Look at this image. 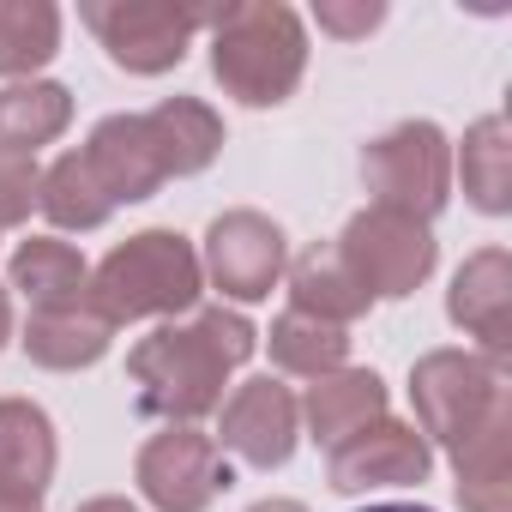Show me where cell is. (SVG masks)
Segmentation results:
<instances>
[{
	"mask_svg": "<svg viewBox=\"0 0 512 512\" xmlns=\"http://www.w3.org/2000/svg\"><path fill=\"white\" fill-rule=\"evenodd\" d=\"M260 350V332L241 308H193L187 320H163L127 350V374L139 386V404L163 416L169 428H193L223 404L229 374Z\"/></svg>",
	"mask_w": 512,
	"mask_h": 512,
	"instance_id": "6da1fadb",
	"label": "cell"
},
{
	"mask_svg": "<svg viewBox=\"0 0 512 512\" xmlns=\"http://www.w3.org/2000/svg\"><path fill=\"white\" fill-rule=\"evenodd\" d=\"M211 73L223 97L247 109H278L308 73V25L284 0H235L211 13Z\"/></svg>",
	"mask_w": 512,
	"mask_h": 512,
	"instance_id": "7a4b0ae2",
	"label": "cell"
},
{
	"mask_svg": "<svg viewBox=\"0 0 512 512\" xmlns=\"http://www.w3.org/2000/svg\"><path fill=\"white\" fill-rule=\"evenodd\" d=\"M205 296L199 247L181 229H139L115 241L103 260L91 266V308L109 326L127 320H181Z\"/></svg>",
	"mask_w": 512,
	"mask_h": 512,
	"instance_id": "3957f363",
	"label": "cell"
},
{
	"mask_svg": "<svg viewBox=\"0 0 512 512\" xmlns=\"http://www.w3.org/2000/svg\"><path fill=\"white\" fill-rule=\"evenodd\" d=\"M500 404H512L506 362H488L476 350H428L410 362V410L428 446H458L470 440Z\"/></svg>",
	"mask_w": 512,
	"mask_h": 512,
	"instance_id": "277c9868",
	"label": "cell"
},
{
	"mask_svg": "<svg viewBox=\"0 0 512 512\" xmlns=\"http://www.w3.org/2000/svg\"><path fill=\"white\" fill-rule=\"evenodd\" d=\"M362 181L374 205L434 223L452 199V139L434 121H398L362 151Z\"/></svg>",
	"mask_w": 512,
	"mask_h": 512,
	"instance_id": "5b68a950",
	"label": "cell"
},
{
	"mask_svg": "<svg viewBox=\"0 0 512 512\" xmlns=\"http://www.w3.org/2000/svg\"><path fill=\"white\" fill-rule=\"evenodd\" d=\"M85 25L109 49V61L133 79L175 73L193 49V37L211 25L217 7H175V0H85Z\"/></svg>",
	"mask_w": 512,
	"mask_h": 512,
	"instance_id": "8992f818",
	"label": "cell"
},
{
	"mask_svg": "<svg viewBox=\"0 0 512 512\" xmlns=\"http://www.w3.org/2000/svg\"><path fill=\"white\" fill-rule=\"evenodd\" d=\"M338 253L344 266L362 278V290L380 302H404L416 296L428 278H434V260H440V241L428 223L404 217V211H386V205H362L344 235H338Z\"/></svg>",
	"mask_w": 512,
	"mask_h": 512,
	"instance_id": "52a82bcc",
	"label": "cell"
},
{
	"mask_svg": "<svg viewBox=\"0 0 512 512\" xmlns=\"http://www.w3.org/2000/svg\"><path fill=\"white\" fill-rule=\"evenodd\" d=\"M199 272H205V284L223 302L253 308V302H266L284 284L290 235H284V223H272L266 211H253V205L217 211L211 229H205V247H199Z\"/></svg>",
	"mask_w": 512,
	"mask_h": 512,
	"instance_id": "ba28073f",
	"label": "cell"
},
{
	"mask_svg": "<svg viewBox=\"0 0 512 512\" xmlns=\"http://www.w3.org/2000/svg\"><path fill=\"white\" fill-rule=\"evenodd\" d=\"M217 452L241 458L247 470H284L302 446V404L284 380L253 374L217 404Z\"/></svg>",
	"mask_w": 512,
	"mask_h": 512,
	"instance_id": "9c48e42d",
	"label": "cell"
},
{
	"mask_svg": "<svg viewBox=\"0 0 512 512\" xmlns=\"http://www.w3.org/2000/svg\"><path fill=\"white\" fill-rule=\"evenodd\" d=\"M133 482H139L145 506H157V512H205L229 488V464H223V452H217L211 434H199V428H163V434H151L139 446Z\"/></svg>",
	"mask_w": 512,
	"mask_h": 512,
	"instance_id": "30bf717a",
	"label": "cell"
},
{
	"mask_svg": "<svg viewBox=\"0 0 512 512\" xmlns=\"http://www.w3.org/2000/svg\"><path fill=\"white\" fill-rule=\"evenodd\" d=\"M434 470V446L422 440L416 422L380 416L362 434H350L344 446L326 452V482L338 494H374V488H416Z\"/></svg>",
	"mask_w": 512,
	"mask_h": 512,
	"instance_id": "8fae6325",
	"label": "cell"
},
{
	"mask_svg": "<svg viewBox=\"0 0 512 512\" xmlns=\"http://www.w3.org/2000/svg\"><path fill=\"white\" fill-rule=\"evenodd\" d=\"M446 320L476 344V356L512 362V253L506 247H476L452 272Z\"/></svg>",
	"mask_w": 512,
	"mask_h": 512,
	"instance_id": "7c38bea8",
	"label": "cell"
},
{
	"mask_svg": "<svg viewBox=\"0 0 512 512\" xmlns=\"http://www.w3.org/2000/svg\"><path fill=\"white\" fill-rule=\"evenodd\" d=\"M79 157L91 163L97 187L115 205H145L163 187V163H157V145L145 133V115H103Z\"/></svg>",
	"mask_w": 512,
	"mask_h": 512,
	"instance_id": "4fadbf2b",
	"label": "cell"
},
{
	"mask_svg": "<svg viewBox=\"0 0 512 512\" xmlns=\"http://www.w3.org/2000/svg\"><path fill=\"white\" fill-rule=\"evenodd\" d=\"M296 404H302V428H308V440H320L326 452L344 446L350 434H362L368 422L392 416V392H386V380H380L374 368H338V374H320Z\"/></svg>",
	"mask_w": 512,
	"mask_h": 512,
	"instance_id": "5bb4252c",
	"label": "cell"
},
{
	"mask_svg": "<svg viewBox=\"0 0 512 512\" xmlns=\"http://www.w3.org/2000/svg\"><path fill=\"white\" fill-rule=\"evenodd\" d=\"M7 290H19L31 302V314L79 308V302H91V266L61 235H25L13 247V260H7Z\"/></svg>",
	"mask_w": 512,
	"mask_h": 512,
	"instance_id": "9a60e30c",
	"label": "cell"
},
{
	"mask_svg": "<svg viewBox=\"0 0 512 512\" xmlns=\"http://www.w3.org/2000/svg\"><path fill=\"white\" fill-rule=\"evenodd\" d=\"M19 344H25V356H31L37 368H49V374H79V368H97V362L115 350V326H109L91 302H79V308H43V314L25 320Z\"/></svg>",
	"mask_w": 512,
	"mask_h": 512,
	"instance_id": "2e32d148",
	"label": "cell"
},
{
	"mask_svg": "<svg viewBox=\"0 0 512 512\" xmlns=\"http://www.w3.org/2000/svg\"><path fill=\"white\" fill-rule=\"evenodd\" d=\"M446 458H452L464 512H512V404H500Z\"/></svg>",
	"mask_w": 512,
	"mask_h": 512,
	"instance_id": "e0dca14e",
	"label": "cell"
},
{
	"mask_svg": "<svg viewBox=\"0 0 512 512\" xmlns=\"http://www.w3.org/2000/svg\"><path fill=\"white\" fill-rule=\"evenodd\" d=\"M284 284H290V308H296V314H314V320L344 326V332L374 308V296L362 290V278L344 266L338 241H332V247H308V253H296L290 272H284Z\"/></svg>",
	"mask_w": 512,
	"mask_h": 512,
	"instance_id": "ac0fdd59",
	"label": "cell"
},
{
	"mask_svg": "<svg viewBox=\"0 0 512 512\" xmlns=\"http://www.w3.org/2000/svg\"><path fill=\"white\" fill-rule=\"evenodd\" d=\"M145 133L157 145L163 181L169 175H205L223 151V115L205 97H163L157 109H145Z\"/></svg>",
	"mask_w": 512,
	"mask_h": 512,
	"instance_id": "d6986e66",
	"label": "cell"
},
{
	"mask_svg": "<svg viewBox=\"0 0 512 512\" xmlns=\"http://www.w3.org/2000/svg\"><path fill=\"white\" fill-rule=\"evenodd\" d=\"M61 464L55 422L31 398H0V488L13 494H49Z\"/></svg>",
	"mask_w": 512,
	"mask_h": 512,
	"instance_id": "ffe728a7",
	"label": "cell"
},
{
	"mask_svg": "<svg viewBox=\"0 0 512 512\" xmlns=\"http://www.w3.org/2000/svg\"><path fill=\"white\" fill-rule=\"evenodd\" d=\"M452 181H464V199L482 217L512 211V127H506V115H482L464 127V145H452Z\"/></svg>",
	"mask_w": 512,
	"mask_h": 512,
	"instance_id": "44dd1931",
	"label": "cell"
},
{
	"mask_svg": "<svg viewBox=\"0 0 512 512\" xmlns=\"http://www.w3.org/2000/svg\"><path fill=\"white\" fill-rule=\"evenodd\" d=\"M67 127H73V91H67V85H55V79L0 85V145L37 157V151L55 145Z\"/></svg>",
	"mask_w": 512,
	"mask_h": 512,
	"instance_id": "7402d4cb",
	"label": "cell"
},
{
	"mask_svg": "<svg viewBox=\"0 0 512 512\" xmlns=\"http://www.w3.org/2000/svg\"><path fill=\"white\" fill-rule=\"evenodd\" d=\"M61 7L55 0H0V79H43V67L61 55Z\"/></svg>",
	"mask_w": 512,
	"mask_h": 512,
	"instance_id": "603a6c76",
	"label": "cell"
},
{
	"mask_svg": "<svg viewBox=\"0 0 512 512\" xmlns=\"http://www.w3.org/2000/svg\"><path fill=\"white\" fill-rule=\"evenodd\" d=\"M260 344H266L272 362H278L284 374H296V380H320V374L350 368V332H344V326H326V320H314V314H296V308L278 314Z\"/></svg>",
	"mask_w": 512,
	"mask_h": 512,
	"instance_id": "cb8c5ba5",
	"label": "cell"
},
{
	"mask_svg": "<svg viewBox=\"0 0 512 512\" xmlns=\"http://www.w3.org/2000/svg\"><path fill=\"white\" fill-rule=\"evenodd\" d=\"M37 211L55 223V229H103L109 217H115V199L97 187V175H91V163L79 157V151H67V157H55L49 169H43V187H37Z\"/></svg>",
	"mask_w": 512,
	"mask_h": 512,
	"instance_id": "d4e9b609",
	"label": "cell"
},
{
	"mask_svg": "<svg viewBox=\"0 0 512 512\" xmlns=\"http://www.w3.org/2000/svg\"><path fill=\"white\" fill-rule=\"evenodd\" d=\"M37 187H43V163L0 145V229H19L37 211Z\"/></svg>",
	"mask_w": 512,
	"mask_h": 512,
	"instance_id": "484cf974",
	"label": "cell"
},
{
	"mask_svg": "<svg viewBox=\"0 0 512 512\" xmlns=\"http://www.w3.org/2000/svg\"><path fill=\"white\" fill-rule=\"evenodd\" d=\"M314 25L338 43H362L386 25V0H314Z\"/></svg>",
	"mask_w": 512,
	"mask_h": 512,
	"instance_id": "4316f807",
	"label": "cell"
},
{
	"mask_svg": "<svg viewBox=\"0 0 512 512\" xmlns=\"http://www.w3.org/2000/svg\"><path fill=\"white\" fill-rule=\"evenodd\" d=\"M73 512H145V506H133L127 494H91V500H79Z\"/></svg>",
	"mask_w": 512,
	"mask_h": 512,
	"instance_id": "83f0119b",
	"label": "cell"
},
{
	"mask_svg": "<svg viewBox=\"0 0 512 512\" xmlns=\"http://www.w3.org/2000/svg\"><path fill=\"white\" fill-rule=\"evenodd\" d=\"M0 512H43V494H13V488H0Z\"/></svg>",
	"mask_w": 512,
	"mask_h": 512,
	"instance_id": "f1b7e54d",
	"label": "cell"
},
{
	"mask_svg": "<svg viewBox=\"0 0 512 512\" xmlns=\"http://www.w3.org/2000/svg\"><path fill=\"white\" fill-rule=\"evenodd\" d=\"M13 332H19V326H13V290L0 284V350L13 344Z\"/></svg>",
	"mask_w": 512,
	"mask_h": 512,
	"instance_id": "f546056e",
	"label": "cell"
},
{
	"mask_svg": "<svg viewBox=\"0 0 512 512\" xmlns=\"http://www.w3.org/2000/svg\"><path fill=\"white\" fill-rule=\"evenodd\" d=\"M247 512H308L302 500H290V494H266V500H253Z\"/></svg>",
	"mask_w": 512,
	"mask_h": 512,
	"instance_id": "4dcf8cb0",
	"label": "cell"
},
{
	"mask_svg": "<svg viewBox=\"0 0 512 512\" xmlns=\"http://www.w3.org/2000/svg\"><path fill=\"white\" fill-rule=\"evenodd\" d=\"M356 512H434L422 500H374V506H356Z\"/></svg>",
	"mask_w": 512,
	"mask_h": 512,
	"instance_id": "1f68e13d",
	"label": "cell"
}]
</instances>
